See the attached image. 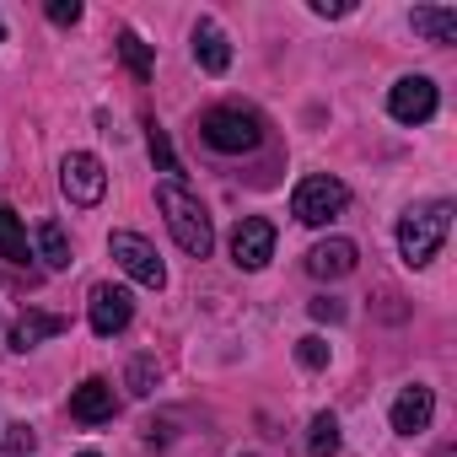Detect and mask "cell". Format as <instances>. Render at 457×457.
<instances>
[{"instance_id":"6da1fadb","label":"cell","mask_w":457,"mask_h":457,"mask_svg":"<svg viewBox=\"0 0 457 457\" xmlns=\"http://www.w3.org/2000/svg\"><path fill=\"white\" fill-rule=\"evenodd\" d=\"M156 204H162V215H167V232L178 237V248L194 253V259H210V248H215V226H210L204 204H199L178 178H162V183H156Z\"/></svg>"},{"instance_id":"7a4b0ae2","label":"cell","mask_w":457,"mask_h":457,"mask_svg":"<svg viewBox=\"0 0 457 457\" xmlns=\"http://www.w3.org/2000/svg\"><path fill=\"white\" fill-rule=\"evenodd\" d=\"M446 232H452V204H446V199L414 204V210L398 220V253H403V264H409V270H425V264L441 253Z\"/></svg>"},{"instance_id":"3957f363","label":"cell","mask_w":457,"mask_h":457,"mask_svg":"<svg viewBox=\"0 0 457 457\" xmlns=\"http://www.w3.org/2000/svg\"><path fill=\"white\" fill-rule=\"evenodd\" d=\"M199 140L210 151H220V156H243V151H253L264 140V124L248 108H210L204 124H199Z\"/></svg>"},{"instance_id":"277c9868","label":"cell","mask_w":457,"mask_h":457,"mask_svg":"<svg viewBox=\"0 0 457 457\" xmlns=\"http://www.w3.org/2000/svg\"><path fill=\"white\" fill-rule=\"evenodd\" d=\"M345 204H350V188H345L339 178H328V172H307V178L291 188V215H296L302 226H328Z\"/></svg>"},{"instance_id":"5b68a950","label":"cell","mask_w":457,"mask_h":457,"mask_svg":"<svg viewBox=\"0 0 457 457\" xmlns=\"http://www.w3.org/2000/svg\"><path fill=\"white\" fill-rule=\"evenodd\" d=\"M60 188H65L71 204L92 210V204L108 194V172H103V162H97L92 151H71V156L60 162Z\"/></svg>"},{"instance_id":"8992f818","label":"cell","mask_w":457,"mask_h":457,"mask_svg":"<svg viewBox=\"0 0 457 457\" xmlns=\"http://www.w3.org/2000/svg\"><path fill=\"white\" fill-rule=\"evenodd\" d=\"M108 253L119 259V270H124L129 280H140V286H151V291L167 286V270H162L156 248H151L140 232H113V237H108Z\"/></svg>"},{"instance_id":"52a82bcc","label":"cell","mask_w":457,"mask_h":457,"mask_svg":"<svg viewBox=\"0 0 457 457\" xmlns=\"http://www.w3.org/2000/svg\"><path fill=\"white\" fill-rule=\"evenodd\" d=\"M275 259V226L264 220V215H243L237 220V232H232V264L237 270H264Z\"/></svg>"},{"instance_id":"ba28073f","label":"cell","mask_w":457,"mask_h":457,"mask_svg":"<svg viewBox=\"0 0 457 457\" xmlns=\"http://www.w3.org/2000/svg\"><path fill=\"white\" fill-rule=\"evenodd\" d=\"M87 312H92V334H97V339H113V334L129 328V318H135V296H129L124 286H92Z\"/></svg>"},{"instance_id":"9c48e42d","label":"cell","mask_w":457,"mask_h":457,"mask_svg":"<svg viewBox=\"0 0 457 457\" xmlns=\"http://www.w3.org/2000/svg\"><path fill=\"white\" fill-rule=\"evenodd\" d=\"M387 113L398 124H425L436 113V81L430 76H403L393 92H387Z\"/></svg>"},{"instance_id":"30bf717a","label":"cell","mask_w":457,"mask_h":457,"mask_svg":"<svg viewBox=\"0 0 457 457\" xmlns=\"http://www.w3.org/2000/svg\"><path fill=\"white\" fill-rule=\"evenodd\" d=\"M430 414H436V393H430L425 382H409V387L393 398V430H398V436L430 430Z\"/></svg>"},{"instance_id":"8fae6325","label":"cell","mask_w":457,"mask_h":457,"mask_svg":"<svg viewBox=\"0 0 457 457\" xmlns=\"http://www.w3.org/2000/svg\"><path fill=\"white\" fill-rule=\"evenodd\" d=\"M355 243L350 237H328V243H318V248H307V275L312 280H345L350 270H355Z\"/></svg>"},{"instance_id":"7c38bea8","label":"cell","mask_w":457,"mask_h":457,"mask_svg":"<svg viewBox=\"0 0 457 457\" xmlns=\"http://www.w3.org/2000/svg\"><path fill=\"white\" fill-rule=\"evenodd\" d=\"M71 414H76L81 425H103V420H113V382L87 377L81 387H71Z\"/></svg>"},{"instance_id":"4fadbf2b","label":"cell","mask_w":457,"mask_h":457,"mask_svg":"<svg viewBox=\"0 0 457 457\" xmlns=\"http://www.w3.org/2000/svg\"><path fill=\"white\" fill-rule=\"evenodd\" d=\"M71 323L60 318V312H38V307H28L22 318H17V328H12V350H33V345H44V339H60Z\"/></svg>"},{"instance_id":"5bb4252c","label":"cell","mask_w":457,"mask_h":457,"mask_svg":"<svg viewBox=\"0 0 457 457\" xmlns=\"http://www.w3.org/2000/svg\"><path fill=\"white\" fill-rule=\"evenodd\" d=\"M194 60H199L210 76H220L226 65H232V44H226V33H220L210 17H199V22H194Z\"/></svg>"},{"instance_id":"9a60e30c","label":"cell","mask_w":457,"mask_h":457,"mask_svg":"<svg viewBox=\"0 0 457 457\" xmlns=\"http://www.w3.org/2000/svg\"><path fill=\"white\" fill-rule=\"evenodd\" d=\"M409 28L425 44H452L457 38V6H414L409 12Z\"/></svg>"},{"instance_id":"2e32d148","label":"cell","mask_w":457,"mask_h":457,"mask_svg":"<svg viewBox=\"0 0 457 457\" xmlns=\"http://www.w3.org/2000/svg\"><path fill=\"white\" fill-rule=\"evenodd\" d=\"M0 259L28 264V232H22V220H17L12 204H0Z\"/></svg>"},{"instance_id":"e0dca14e","label":"cell","mask_w":457,"mask_h":457,"mask_svg":"<svg viewBox=\"0 0 457 457\" xmlns=\"http://www.w3.org/2000/svg\"><path fill=\"white\" fill-rule=\"evenodd\" d=\"M38 253H44L49 270H71V237H65L60 220H44L38 226Z\"/></svg>"},{"instance_id":"ac0fdd59","label":"cell","mask_w":457,"mask_h":457,"mask_svg":"<svg viewBox=\"0 0 457 457\" xmlns=\"http://www.w3.org/2000/svg\"><path fill=\"white\" fill-rule=\"evenodd\" d=\"M334 452H339V420H334V414H312L307 457H334Z\"/></svg>"},{"instance_id":"d6986e66","label":"cell","mask_w":457,"mask_h":457,"mask_svg":"<svg viewBox=\"0 0 457 457\" xmlns=\"http://www.w3.org/2000/svg\"><path fill=\"white\" fill-rule=\"evenodd\" d=\"M119 60L129 65V76L135 81H151V71H156V60H151V49L135 38V33H119Z\"/></svg>"},{"instance_id":"ffe728a7","label":"cell","mask_w":457,"mask_h":457,"mask_svg":"<svg viewBox=\"0 0 457 457\" xmlns=\"http://www.w3.org/2000/svg\"><path fill=\"white\" fill-rule=\"evenodd\" d=\"M151 162H156V172H178V156H172V140H167V129H156L151 124Z\"/></svg>"},{"instance_id":"44dd1931","label":"cell","mask_w":457,"mask_h":457,"mask_svg":"<svg viewBox=\"0 0 457 457\" xmlns=\"http://www.w3.org/2000/svg\"><path fill=\"white\" fill-rule=\"evenodd\" d=\"M296 361H302L307 371H323V366H328V345H323L318 334H307V339H296Z\"/></svg>"},{"instance_id":"7402d4cb","label":"cell","mask_w":457,"mask_h":457,"mask_svg":"<svg viewBox=\"0 0 457 457\" xmlns=\"http://www.w3.org/2000/svg\"><path fill=\"white\" fill-rule=\"evenodd\" d=\"M129 387H135V393H151V387H156V361H151V355H140V361L129 366Z\"/></svg>"},{"instance_id":"603a6c76","label":"cell","mask_w":457,"mask_h":457,"mask_svg":"<svg viewBox=\"0 0 457 457\" xmlns=\"http://www.w3.org/2000/svg\"><path fill=\"white\" fill-rule=\"evenodd\" d=\"M49 22L54 28H76L81 22V6H76V0H49Z\"/></svg>"},{"instance_id":"cb8c5ba5","label":"cell","mask_w":457,"mask_h":457,"mask_svg":"<svg viewBox=\"0 0 457 457\" xmlns=\"http://www.w3.org/2000/svg\"><path fill=\"white\" fill-rule=\"evenodd\" d=\"M6 446H12V457H22V452H33V446H38V436H33L28 425H12V436H6Z\"/></svg>"},{"instance_id":"d4e9b609","label":"cell","mask_w":457,"mask_h":457,"mask_svg":"<svg viewBox=\"0 0 457 457\" xmlns=\"http://www.w3.org/2000/svg\"><path fill=\"white\" fill-rule=\"evenodd\" d=\"M312 318H318V323H339V318H345V307H339L334 296H318V302H312Z\"/></svg>"},{"instance_id":"484cf974","label":"cell","mask_w":457,"mask_h":457,"mask_svg":"<svg viewBox=\"0 0 457 457\" xmlns=\"http://www.w3.org/2000/svg\"><path fill=\"white\" fill-rule=\"evenodd\" d=\"M312 12H318V17H350L345 0H312Z\"/></svg>"},{"instance_id":"4316f807","label":"cell","mask_w":457,"mask_h":457,"mask_svg":"<svg viewBox=\"0 0 457 457\" xmlns=\"http://www.w3.org/2000/svg\"><path fill=\"white\" fill-rule=\"evenodd\" d=\"M0 38H6V22H0Z\"/></svg>"},{"instance_id":"83f0119b","label":"cell","mask_w":457,"mask_h":457,"mask_svg":"<svg viewBox=\"0 0 457 457\" xmlns=\"http://www.w3.org/2000/svg\"><path fill=\"white\" fill-rule=\"evenodd\" d=\"M81 457H97V452H81Z\"/></svg>"}]
</instances>
